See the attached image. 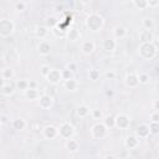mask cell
<instances>
[{"instance_id": "6da1fadb", "label": "cell", "mask_w": 159, "mask_h": 159, "mask_svg": "<svg viewBox=\"0 0 159 159\" xmlns=\"http://www.w3.org/2000/svg\"><path fill=\"white\" fill-rule=\"evenodd\" d=\"M138 55L143 60H153L158 55V45L155 41L140 42L138 46Z\"/></svg>"}, {"instance_id": "7a4b0ae2", "label": "cell", "mask_w": 159, "mask_h": 159, "mask_svg": "<svg viewBox=\"0 0 159 159\" xmlns=\"http://www.w3.org/2000/svg\"><path fill=\"white\" fill-rule=\"evenodd\" d=\"M84 25L91 32H98L104 26V17L98 12H92L86 17Z\"/></svg>"}, {"instance_id": "3957f363", "label": "cell", "mask_w": 159, "mask_h": 159, "mask_svg": "<svg viewBox=\"0 0 159 159\" xmlns=\"http://www.w3.org/2000/svg\"><path fill=\"white\" fill-rule=\"evenodd\" d=\"M91 132V137L96 140H101L104 139L108 135V128L104 125V123L102 120H97L89 129Z\"/></svg>"}, {"instance_id": "277c9868", "label": "cell", "mask_w": 159, "mask_h": 159, "mask_svg": "<svg viewBox=\"0 0 159 159\" xmlns=\"http://www.w3.org/2000/svg\"><path fill=\"white\" fill-rule=\"evenodd\" d=\"M15 32V22L10 19H0V37L7 39Z\"/></svg>"}, {"instance_id": "5b68a950", "label": "cell", "mask_w": 159, "mask_h": 159, "mask_svg": "<svg viewBox=\"0 0 159 159\" xmlns=\"http://www.w3.org/2000/svg\"><path fill=\"white\" fill-rule=\"evenodd\" d=\"M57 129H58V137H61L65 140L73 138L76 134V129L70 122H62Z\"/></svg>"}, {"instance_id": "8992f818", "label": "cell", "mask_w": 159, "mask_h": 159, "mask_svg": "<svg viewBox=\"0 0 159 159\" xmlns=\"http://www.w3.org/2000/svg\"><path fill=\"white\" fill-rule=\"evenodd\" d=\"M130 117L125 113H118L117 116H114V128L118 129H128L130 127Z\"/></svg>"}, {"instance_id": "52a82bcc", "label": "cell", "mask_w": 159, "mask_h": 159, "mask_svg": "<svg viewBox=\"0 0 159 159\" xmlns=\"http://www.w3.org/2000/svg\"><path fill=\"white\" fill-rule=\"evenodd\" d=\"M53 102H55L53 101V97L51 94H47V93H43V94L39 96V98H37V104L43 111H47V109L52 108Z\"/></svg>"}, {"instance_id": "ba28073f", "label": "cell", "mask_w": 159, "mask_h": 159, "mask_svg": "<svg viewBox=\"0 0 159 159\" xmlns=\"http://www.w3.org/2000/svg\"><path fill=\"white\" fill-rule=\"evenodd\" d=\"M45 78H46V81H47L50 84H52V86H56V84L61 83V82H62L61 70H58V68H51L50 72L46 75Z\"/></svg>"}, {"instance_id": "9c48e42d", "label": "cell", "mask_w": 159, "mask_h": 159, "mask_svg": "<svg viewBox=\"0 0 159 159\" xmlns=\"http://www.w3.org/2000/svg\"><path fill=\"white\" fill-rule=\"evenodd\" d=\"M41 134L43 135L45 139L52 140V139H55V138L58 137V129H57V127H55V125H52V124H48V125L42 127Z\"/></svg>"}, {"instance_id": "30bf717a", "label": "cell", "mask_w": 159, "mask_h": 159, "mask_svg": "<svg viewBox=\"0 0 159 159\" xmlns=\"http://www.w3.org/2000/svg\"><path fill=\"white\" fill-rule=\"evenodd\" d=\"M37 51L40 53V56H48L51 52V42L48 40H40L39 45H37Z\"/></svg>"}, {"instance_id": "8fae6325", "label": "cell", "mask_w": 159, "mask_h": 159, "mask_svg": "<svg viewBox=\"0 0 159 159\" xmlns=\"http://www.w3.org/2000/svg\"><path fill=\"white\" fill-rule=\"evenodd\" d=\"M124 83H125V86L128 88H137L139 86L137 72H129V73H127L125 80H124Z\"/></svg>"}, {"instance_id": "7c38bea8", "label": "cell", "mask_w": 159, "mask_h": 159, "mask_svg": "<svg viewBox=\"0 0 159 159\" xmlns=\"http://www.w3.org/2000/svg\"><path fill=\"white\" fill-rule=\"evenodd\" d=\"M139 143H140V139L135 135V134H130L125 138L124 140V144L127 147L128 150H133V149H137L139 147Z\"/></svg>"}, {"instance_id": "4fadbf2b", "label": "cell", "mask_w": 159, "mask_h": 159, "mask_svg": "<svg viewBox=\"0 0 159 159\" xmlns=\"http://www.w3.org/2000/svg\"><path fill=\"white\" fill-rule=\"evenodd\" d=\"M96 50V43L92 41V40H87V41H83L81 43V52L86 56H89L94 52Z\"/></svg>"}, {"instance_id": "5bb4252c", "label": "cell", "mask_w": 159, "mask_h": 159, "mask_svg": "<svg viewBox=\"0 0 159 159\" xmlns=\"http://www.w3.org/2000/svg\"><path fill=\"white\" fill-rule=\"evenodd\" d=\"M102 48L106 52H113L117 48V41L114 37H107L102 41Z\"/></svg>"}, {"instance_id": "9a60e30c", "label": "cell", "mask_w": 159, "mask_h": 159, "mask_svg": "<svg viewBox=\"0 0 159 159\" xmlns=\"http://www.w3.org/2000/svg\"><path fill=\"white\" fill-rule=\"evenodd\" d=\"M134 134L139 138V139H145L149 137V128H148V124L147 123H142L139 124L135 130H134Z\"/></svg>"}, {"instance_id": "2e32d148", "label": "cell", "mask_w": 159, "mask_h": 159, "mask_svg": "<svg viewBox=\"0 0 159 159\" xmlns=\"http://www.w3.org/2000/svg\"><path fill=\"white\" fill-rule=\"evenodd\" d=\"M65 147H66L67 152H68V153H71V154H75V153H77V152L80 150V143H78V140H77V139H75V138L66 139Z\"/></svg>"}, {"instance_id": "e0dca14e", "label": "cell", "mask_w": 159, "mask_h": 159, "mask_svg": "<svg viewBox=\"0 0 159 159\" xmlns=\"http://www.w3.org/2000/svg\"><path fill=\"white\" fill-rule=\"evenodd\" d=\"M10 124H11L12 129L16 132H22L27 127V122L24 118H14L12 120H10Z\"/></svg>"}, {"instance_id": "ac0fdd59", "label": "cell", "mask_w": 159, "mask_h": 159, "mask_svg": "<svg viewBox=\"0 0 159 159\" xmlns=\"http://www.w3.org/2000/svg\"><path fill=\"white\" fill-rule=\"evenodd\" d=\"M50 32H51V30L46 25H39L35 30V36L40 40H45V39H47Z\"/></svg>"}, {"instance_id": "d6986e66", "label": "cell", "mask_w": 159, "mask_h": 159, "mask_svg": "<svg viewBox=\"0 0 159 159\" xmlns=\"http://www.w3.org/2000/svg\"><path fill=\"white\" fill-rule=\"evenodd\" d=\"M62 82H63V88H65L66 91H70V92L77 91V88H78V86H80L78 81H77L75 77L68 78V80H65V81H62Z\"/></svg>"}, {"instance_id": "ffe728a7", "label": "cell", "mask_w": 159, "mask_h": 159, "mask_svg": "<svg viewBox=\"0 0 159 159\" xmlns=\"http://www.w3.org/2000/svg\"><path fill=\"white\" fill-rule=\"evenodd\" d=\"M139 41L140 42H152L154 41V34L152 30L143 29L139 31Z\"/></svg>"}, {"instance_id": "44dd1931", "label": "cell", "mask_w": 159, "mask_h": 159, "mask_svg": "<svg viewBox=\"0 0 159 159\" xmlns=\"http://www.w3.org/2000/svg\"><path fill=\"white\" fill-rule=\"evenodd\" d=\"M67 40H70V41H78L80 39H81V32H80V30H77V29H75V27H71V29H68L67 31H66V36H65Z\"/></svg>"}, {"instance_id": "7402d4cb", "label": "cell", "mask_w": 159, "mask_h": 159, "mask_svg": "<svg viewBox=\"0 0 159 159\" xmlns=\"http://www.w3.org/2000/svg\"><path fill=\"white\" fill-rule=\"evenodd\" d=\"M127 29L124 27V26H122V25H117L114 29H113V37L117 40V39H123V37H125V35H127Z\"/></svg>"}, {"instance_id": "603a6c76", "label": "cell", "mask_w": 159, "mask_h": 159, "mask_svg": "<svg viewBox=\"0 0 159 159\" xmlns=\"http://www.w3.org/2000/svg\"><path fill=\"white\" fill-rule=\"evenodd\" d=\"M76 112H77V116L80 118H87L89 116V113H91V108L88 106H86V104H81V106H78Z\"/></svg>"}, {"instance_id": "cb8c5ba5", "label": "cell", "mask_w": 159, "mask_h": 159, "mask_svg": "<svg viewBox=\"0 0 159 159\" xmlns=\"http://www.w3.org/2000/svg\"><path fill=\"white\" fill-rule=\"evenodd\" d=\"M155 26H157L155 20L152 19V17H144L143 21H142V27L143 29H147V30H152L153 31L155 29Z\"/></svg>"}, {"instance_id": "d4e9b609", "label": "cell", "mask_w": 159, "mask_h": 159, "mask_svg": "<svg viewBox=\"0 0 159 159\" xmlns=\"http://www.w3.org/2000/svg\"><path fill=\"white\" fill-rule=\"evenodd\" d=\"M0 92H1L2 96H5V97H10V96L14 94V92H15V87H14L12 84H10V83H5V84L2 86V88L0 89Z\"/></svg>"}, {"instance_id": "484cf974", "label": "cell", "mask_w": 159, "mask_h": 159, "mask_svg": "<svg viewBox=\"0 0 159 159\" xmlns=\"http://www.w3.org/2000/svg\"><path fill=\"white\" fill-rule=\"evenodd\" d=\"M24 93H25V97H26L27 99H30V101L37 99L39 96H40L37 88H27L26 91H24Z\"/></svg>"}, {"instance_id": "4316f807", "label": "cell", "mask_w": 159, "mask_h": 159, "mask_svg": "<svg viewBox=\"0 0 159 159\" xmlns=\"http://www.w3.org/2000/svg\"><path fill=\"white\" fill-rule=\"evenodd\" d=\"M0 75L4 77L5 81H7V80H12L15 77V71L11 67H5V68L1 70V73Z\"/></svg>"}, {"instance_id": "83f0119b", "label": "cell", "mask_w": 159, "mask_h": 159, "mask_svg": "<svg viewBox=\"0 0 159 159\" xmlns=\"http://www.w3.org/2000/svg\"><path fill=\"white\" fill-rule=\"evenodd\" d=\"M137 76H138V81H139V84H147V83H149V81H150V76H149V73H147V72H137Z\"/></svg>"}, {"instance_id": "f1b7e54d", "label": "cell", "mask_w": 159, "mask_h": 159, "mask_svg": "<svg viewBox=\"0 0 159 159\" xmlns=\"http://www.w3.org/2000/svg\"><path fill=\"white\" fill-rule=\"evenodd\" d=\"M102 122L104 123V125H106L108 129H112V128H114V116H112V114H108V116L103 117Z\"/></svg>"}, {"instance_id": "f546056e", "label": "cell", "mask_w": 159, "mask_h": 159, "mask_svg": "<svg viewBox=\"0 0 159 159\" xmlns=\"http://www.w3.org/2000/svg\"><path fill=\"white\" fill-rule=\"evenodd\" d=\"M148 128H149V134L152 135L159 134V122H149Z\"/></svg>"}, {"instance_id": "4dcf8cb0", "label": "cell", "mask_w": 159, "mask_h": 159, "mask_svg": "<svg viewBox=\"0 0 159 159\" xmlns=\"http://www.w3.org/2000/svg\"><path fill=\"white\" fill-rule=\"evenodd\" d=\"M87 75H88V78H89L91 81H97V80H99V77H101V72H99V70H97V68H89Z\"/></svg>"}, {"instance_id": "1f68e13d", "label": "cell", "mask_w": 159, "mask_h": 159, "mask_svg": "<svg viewBox=\"0 0 159 159\" xmlns=\"http://www.w3.org/2000/svg\"><path fill=\"white\" fill-rule=\"evenodd\" d=\"M91 117L94 119V120H102L103 119V112H102V109H99V108H94V109H91Z\"/></svg>"}, {"instance_id": "d6a6232c", "label": "cell", "mask_w": 159, "mask_h": 159, "mask_svg": "<svg viewBox=\"0 0 159 159\" xmlns=\"http://www.w3.org/2000/svg\"><path fill=\"white\" fill-rule=\"evenodd\" d=\"M15 87H16V89L26 91L29 88V80H17L15 83Z\"/></svg>"}, {"instance_id": "836d02e7", "label": "cell", "mask_w": 159, "mask_h": 159, "mask_svg": "<svg viewBox=\"0 0 159 159\" xmlns=\"http://www.w3.org/2000/svg\"><path fill=\"white\" fill-rule=\"evenodd\" d=\"M133 5L139 9V10H145L148 9V5H147V0H133Z\"/></svg>"}, {"instance_id": "e575fe53", "label": "cell", "mask_w": 159, "mask_h": 159, "mask_svg": "<svg viewBox=\"0 0 159 159\" xmlns=\"http://www.w3.org/2000/svg\"><path fill=\"white\" fill-rule=\"evenodd\" d=\"M57 22H58V20H57L55 16H48V17L46 19V24H45V25L51 30L53 26H56V25H57Z\"/></svg>"}, {"instance_id": "d590c367", "label": "cell", "mask_w": 159, "mask_h": 159, "mask_svg": "<svg viewBox=\"0 0 159 159\" xmlns=\"http://www.w3.org/2000/svg\"><path fill=\"white\" fill-rule=\"evenodd\" d=\"M51 32H52L56 37H65V36H66V31L61 30V29L57 27V26H53V27L51 29Z\"/></svg>"}, {"instance_id": "8d00e7d4", "label": "cell", "mask_w": 159, "mask_h": 159, "mask_svg": "<svg viewBox=\"0 0 159 159\" xmlns=\"http://www.w3.org/2000/svg\"><path fill=\"white\" fill-rule=\"evenodd\" d=\"M61 76H62V81H65V80L72 78V77H73V72L65 67L63 70H61Z\"/></svg>"}, {"instance_id": "74e56055", "label": "cell", "mask_w": 159, "mask_h": 159, "mask_svg": "<svg viewBox=\"0 0 159 159\" xmlns=\"http://www.w3.org/2000/svg\"><path fill=\"white\" fill-rule=\"evenodd\" d=\"M15 10L19 11V12L25 11V10H26V2H24V1H17V2L15 4Z\"/></svg>"}, {"instance_id": "f35d334b", "label": "cell", "mask_w": 159, "mask_h": 159, "mask_svg": "<svg viewBox=\"0 0 159 159\" xmlns=\"http://www.w3.org/2000/svg\"><path fill=\"white\" fill-rule=\"evenodd\" d=\"M50 70H51V67H50L48 65H42V66L40 67V75L45 78V77H46V75L50 72Z\"/></svg>"}, {"instance_id": "ab89813d", "label": "cell", "mask_w": 159, "mask_h": 159, "mask_svg": "<svg viewBox=\"0 0 159 159\" xmlns=\"http://www.w3.org/2000/svg\"><path fill=\"white\" fill-rule=\"evenodd\" d=\"M149 120L150 122H159V112L158 111H154L153 113H150Z\"/></svg>"}, {"instance_id": "60d3db41", "label": "cell", "mask_w": 159, "mask_h": 159, "mask_svg": "<svg viewBox=\"0 0 159 159\" xmlns=\"http://www.w3.org/2000/svg\"><path fill=\"white\" fill-rule=\"evenodd\" d=\"M147 5L150 9H157L159 5V0H147Z\"/></svg>"}, {"instance_id": "b9f144b4", "label": "cell", "mask_w": 159, "mask_h": 159, "mask_svg": "<svg viewBox=\"0 0 159 159\" xmlns=\"http://www.w3.org/2000/svg\"><path fill=\"white\" fill-rule=\"evenodd\" d=\"M66 68H68L70 71H72V72L75 73L76 70H77V63H76V62H68V63L66 65Z\"/></svg>"}, {"instance_id": "7bdbcfd3", "label": "cell", "mask_w": 159, "mask_h": 159, "mask_svg": "<svg viewBox=\"0 0 159 159\" xmlns=\"http://www.w3.org/2000/svg\"><path fill=\"white\" fill-rule=\"evenodd\" d=\"M0 122L1 124H6V123H10V118L7 114H0Z\"/></svg>"}, {"instance_id": "ee69618b", "label": "cell", "mask_w": 159, "mask_h": 159, "mask_svg": "<svg viewBox=\"0 0 159 159\" xmlns=\"http://www.w3.org/2000/svg\"><path fill=\"white\" fill-rule=\"evenodd\" d=\"M116 77V72L114 71H107L106 72V78L107 80H113Z\"/></svg>"}, {"instance_id": "f6af8a7d", "label": "cell", "mask_w": 159, "mask_h": 159, "mask_svg": "<svg viewBox=\"0 0 159 159\" xmlns=\"http://www.w3.org/2000/svg\"><path fill=\"white\" fill-rule=\"evenodd\" d=\"M29 88H37V82L35 80H30L29 81Z\"/></svg>"}, {"instance_id": "bcb514c9", "label": "cell", "mask_w": 159, "mask_h": 159, "mask_svg": "<svg viewBox=\"0 0 159 159\" xmlns=\"http://www.w3.org/2000/svg\"><path fill=\"white\" fill-rule=\"evenodd\" d=\"M153 109H154V111H158V109H159V101H158V99H155V101L153 102Z\"/></svg>"}, {"instance_id": "7dc6e473", "label": "cell", "mask_w": 159, "mask_h": 159, "mask_svg": "<svg viewBox=\"0 0 159 159\" xmlns=\"http://www.w3.org/2000/svg\"><path fill=\"white\" fill-rule=\"evenodd\" d=\"M5 83H6V81H5V80H4V77L0 75V89L2 88V86H4Z\"/></svg>"}, {"instance_id": "c3c4849f", "label": "cell", "mask_w": 159, "mask_h": 159, "mask_svg": "<svg viewBox=\"0 0 159 159\" xmlns=\"http://www.w3.org/2000/svg\"><path fill=\"white\" fill-rule=\"evenodd\" d=\"M80 2H82L83 5H89L92 2V0H80Z\"/></svg>"}, {"instance_id": "681fc988", "label": "cell", "mask_w": 159, "mask_h": 159, "mask_svg": "<svg viewBox=\"0 0 159 159\" xmlns=\"http://www.w3.org/2000/svg\"><path fill=\"white\" fill-rule=\"evenodd\" d=\"M55 9H56V11L61 12V11L63 10V6H62V5H56V7H55Z\"/></svg>"}, {"instance_id": "f907efd6", "label": "cell", "mask_w": 159, "mask_h": 159, "mask_svg": "<svg viewBox=\"0 0 159 159\" xmlns=\"http://www.w3.org/2000/svg\"><path fill=\"white\" fill-rule=\"evenodd\" d=\"M106 96L107 97H113V91H111V89L109 91H106Z\"/></svg>"}, {"instance_id": "816d5d0a", "label": "cell", "mask_w": 159, "mask_h": 159, "mask_svg": "<svg viewBox=\"0 0 159 159\" xmlns=\"http://www.w3.org/2000/svg\"><path fill=\"white\" fill-rule=\"evenodd\" d=\"M1 125H2V124H1V122H0V128H1Z\"/></svg>"}, {"instance_id": "f5cc1de1", "label": "cell", "mask_w": 159, "mask_h": 159, "mask_svg": "<svg viewBox=\"0 0 159 159\" xmlns=\"http://www.w3.org/2000/svg\"><path fill=\"white\" fill-rule=\"evenodd\" d=\"M0 140H1V137H0Z\"/></svg>"}]
</instances>
